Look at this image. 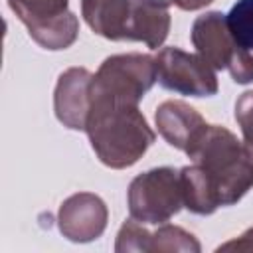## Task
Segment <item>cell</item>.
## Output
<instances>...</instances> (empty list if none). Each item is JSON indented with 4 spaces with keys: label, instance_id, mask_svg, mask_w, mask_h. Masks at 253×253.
Masks as SVG:
<instances>
[{
    "label": "cell",
    "instance_id": "6da1fadb",
    "mask_svg": "<svg viewBox=\"0 0 253 253\" xmlns=\"http://www.w3.org/2000/svg\"><path fill=\"white\" fill-rule=\"evenodd\" d=\"M87 136L97 158L115 170L136 164L156 140L138 103L91 97Z\"/></svg>",
    "mask_w": 253,
    "mask_h": 253
},
{
    "label": "cell",
    "instance_id": "7a4b0ae2",
    "mask_svg": "<svg viewBox=\"0 0 253 253\" xmlns=\"http://www.w3.org/2000/svg\"><path fill=\"white\" fill-rule=\"evenodd\" d=\"M186 154L210 176L219 206L237 204L253 188V158L225 126L208 125Z\"/></svg>",
    "mask_w": 253,
    "mask_h": 253
},
{
    "label": "cell",
    "instance_id": "3957f363",
    "mask_svg": "<svg viewBox=\"0 0 253 253\" xmlns=\"http://www.w3.org/2000/svg\"><path fill=\"white\" fill-rule=\"evenodd\" d=\"M190 38L198 55L213 69H227L235 83H253V55L233 40L225 14L211 10L198 16Z\"/></svg>",
    "mask_w": 253,
    "mask_h": 253
},
{
    "label": "cell",
    "instance_id": "277c9868",
    "mask_svg": "<svg viewBox=\"0 0 253 253\" xmlns=\"http://www.w3.org/2000/svg\"><path fill=\"white\" fill-rule=\"evenodd\" d=\"M158 81L156 59L148 53H117L107 57L91 81V97L140 103Z\"/></svg>",
    "mask_w": 253,
    "mask_h": 253
},
{
    "label": "cell",
    "instance_id": "5b68a950",
    "mask_svg": "<svg viewBox=\"0 0 253 253\" xmlns=\"http://www.w3.org/2000/svg\"><path fill=\"white\" fill-rule=\"evenodd\" d=\"M128 213L140 223H166L182 206L180 170L160 166L132 178L126 194Z\"/></svg>",
    "mask_w": 253,
    "mask_h": 253
},
{
    "label": "cell",
    "instance_id": "8992f818",
    "mask_svg": "<svg viewBox=\"0 0 253 253\" xmlns=\"http://www.w3.org/2000/svg\"><path fill=\"white\" fill-rule=\"evenodd\" d=\"M12 12L43 49L59 51L75 43L79 20L67 8L69 0H8Z\"/></svg>",
    "mask_w": 253,
    "mask_h": 253
},
{
    "label": "cell",
    "instance_id": "52a82bcc",
    "mask_svg": "<svg viewBox=\"0 0 253 253\" xmlns=\"http://www.w3.org/2000/svg\"><path fill=\"white\" fill-rule=\"evenodd\" d=\"M154 59L158 83L168 91L190 97H211L219 89L213 67L196 53L170 45L162 47Z\"/></svg>",
    "mask_w": 253,
    "mask_h": 253
},
{
    "label": "cell",
    "instance_id": "ba28073f",
    "mask_svg": "<svg viewBox=\"0 0 253 253\" xmlns=\"http://www.w3.org/2000/svg\"><path fill=\"white\" fill-rule=\"evenodd\" d=\"M109 221L107 204L91 192H77L63 200L57 211V225L63 237L73 243H89L103 235Z\"/></svg>",
    "mask_w": 253,
    "mask_h": 253
},
{
    "label": "cell",
    "instance_id": "9c48e42d",
    "mask_svg": "<svg viewBox=\"0 0 253 253\" xmlns=\"http://www.w3.org/2000/svg\"><path fill=\"white\" fill-rule=\"evenodd\" d=\"M93 75L85 67L65 69L53 91V111L57 121L71 130H85L91 111Z\"/></svg>",
    "mask_w": 253,
    "mask_h": 253
},
{
    "label": "cell",
    "instance_id": "30bf717a",
    "mask_svg": "<svg viewBox=\"0 0 253 253\" xmlns=\"http://www.w3.org/2000/svg\"><path fill=\"white\" fill-rule=\"evenodd\" d=\"M154 121H156V128L160 136L170 146L184 150V152L196 142V138L208 126L204 117L194 107H190L184 101H174V99L164 101L156 107Z\"/></svg>",
    "mask_w": 253,
    "mask_h": 253
},
{
    "label": "cell",
    "instance_id": "8fae6325",
    "mask_svg": "<svg viewBox=\"0 0 253 253\" xmlns=\"http://www.w3.org/2000/svg\"><path fill=\"white\" fill-rule=\"evenodd\" d=\"M134 0H81V16L97 34L113 42L126 40Z\"/></svg>",
    "mask_w": 253,
    "mask_h": 253
},
{
    "label": "cell",
    "instance_id": "7c38bea8",
    "mask_svg": "<svg viewBox=\"0 0 253 253\" xmlns=\"http://www.w3.org/2000/svg\"><path fill=\"white\" fill-rule=\"evenodd\" d=\"M170 24H172V18L168 8H158V6H150L134 0L128 30H126V40L144 42L150 49H158L168 38Z\"/></svg>",
    "mask_w": 253,
    "mask_h": 253
},
{
    "label": "cell",
    "instance_id": "4fadbf2b",
    "mask_svg": "<svg viewBox=\"0 0 253 253\" xmlns=\"http://www.w3.org/2000/svg\"><path fill=\"white\" fill-rule=\"evenodd\" d=\"M180 184H182L184 208H188L192 213L210 215L217 208H221L215 188L202 166L192 162L190 166L180 168Z\"/></svg>",
    "mask_w": 253,
    "mask_h": 253
},
{
    "label": "cell",
    "instance_id": "5bb4252c",
    "mask_svg": "<svg viewBox=\"0 0 253 253\" xmlns=\"http://www.w3.org/2000/svg\"><path fill=\"white\" fill-rule=\"evenodd\" d=\"M200 253V241L186 229L170 223H160V227L150 235V253Z\"/></svg>",
    "mask_w": 253,
    "mask_h": 253
},
{
    "label": "cell",
    "instance_id": "9a60e30c",
    "mask_svg": "<svg viewBox=\"0 0 253 253\" xmlns=\"http://www.w3.org/2000/svg\"><path fill=\"white\" fill-rule=\"evenodd\" d=\"M225 20L233 40L253 51V0H237L229 14H225Z\"/></svg>",
    "mask_w": 253,
    "mask_h": 253
},
{
    "label": "cell",
    "instance_id": "2e32d148",
    "mask_svg": "<svg viewBox=\"0 0 253 253\" xmlns=\"http://www.w3.org/2000/svg\"><path fill=\"white\" fill-rule=\"evenodd\" d=\"M150 231L146 227H142L140 221H136L134 217L126 219L119 233H117V243H115V251L117 253H150Z\"/></svg>",
    "mask_w": 253,
    "mask_h": 253
},
{
    "label": "cell",
    "instance_id": "e0dca14e",
    "mask_svg": "<svg viewBox=\"0 0 253 253\" xmlns=\"http://www.w3.org/2000/svg\"><path fill=\"white\" fill-rule=\"evenodd\" d=\"M235 121L243 134V146L253 158V91H245L239 95L235 103Z\"/></svg>",
    "mask_w": 253,
    "mask_h": 253
},
{
    "label": "cell",
    "instance_id": "ac0fdd59",
    "mask_svg": "<svg viewBox=\"0 0 253 253\" xmlns=\"http://www.w3.org/2000/svg\"><path fill=\"white\" fill-rule=\"evenodd\" d=\"M217 251H253V227L243 231L239 237L219 245Z\"/></svg>",
    "mask_w": 253,
    "mask_h": 253
},
{
    "label": "cell",
    "instance_id": "d6986e66",
    "mask_svg": "<svg viewBox=\"0 0 253 253\" xmlns=\"http://www.w3.org/2000/svg\"><path fill=\"white\" fill-rule=\"evenodd\" d=\"M213 0H172L174 6H178L180 10H186V12H192V10H200V8H206L208 4H211Z\"/></svg>",
    "mask_w": 253,
    "mask_h": 253
},
{
    "label": "cell",
    "instance_id": "ffe728a7",
    "mask_svg": "<svg viewBox=\"0 0 253 253\" xmlns=\"http://www.w3.org/2000/svg\"><path fill=\"white\" fill-rule=\"evenodd\" d=\"M142 4H150V6H158V8H168L172 4V0H138Z\"/></svg>",
    "mask_w": 253,
    "mask_h": 253
}]
</instances>
